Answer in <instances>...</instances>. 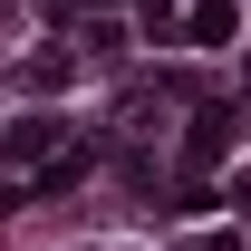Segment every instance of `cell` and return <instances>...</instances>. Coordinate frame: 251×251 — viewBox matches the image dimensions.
<instances>
[{
	"instance_id": "3957f363",
	"label": "cell",
	"mask_w": 251,
	"mask_h": 251,
	"mask_svg": "<svg viewBox=\"0 0 251 251\" xmlns=\"http://www.w3.org/2000/svg\"><path fill=\"white\" fill-rule=\"evenodd\" d=\"M49 145H58V116H20V126H10V155H20V164H39Z\"/></svg>"
},
{
	"instance_id": "7a4b0ae2",
	"label": "cell",
	"mask_w": 251,
	"mask_h": 251,
	"mask_svg": "<svg viewBox=\"0 0 251 251\" xmlns=\"http://www.w3.org/2000/svg\"><path fill=\"white\" fill-rule=\"evenodd\" d=\"M232 29H242V10H232V0H193V49H222Z\"/></svg>"
},
{
	"instance_id": "6da1fadb",
	"label": "cell",
	"mask_w": 251,
	"mask_h": 251,
	"mask_svg": "<svg viewBox=\"0 0 251 251\" xmlns=\"http://www.w3.org/2000/svg\"><path fill=\"white\" fill-rule=\"evenodd\" d=\"M232 135H242V116H232V106H203V116H193V164H213Z\"/></svg>"
}]
</instances>
